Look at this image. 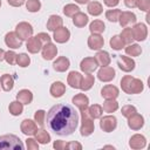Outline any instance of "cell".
Segmentation results:
<instances>
[{
  "label": "cell",
  "mask_w": 150,
  "mask_h": 150,
  "mask_svg": "<svg viewBox=\"0 0 150 150\" xmlns=\"http://www.w3.org/2000/svg\"><path fill=\"white\" fill-rule=\"evenodd\" d=\"M117 64L120 67L121 70L125 71V73H129V71H132L135 69V61L129 57V56H125V55H121L118 56V60H117Z\"/></svg>",
  "instance_id": "obj_8"
},
{
  "label": "cell",
  "mask_w": 150,
  "mask_h": 150,
  "mask_svg": "<svg viewBox=\"0 0 150 150\" xmlns=\"http://www.w3.org/2000/svg\"><path fill=\"white\" fill-rule=\"evenodd\" d=\"M94 59L96 60L97 66H101V67L109 66V64H110V61H111L109 53L105 52V50H98V52L96 53V55H95Z\"/></svg>",
  "instance_id": "obj_23"
},
{
  "label": "cell",
  "mask_w": 150,
  "mask_h": 150,
  "mask_svg": "<svg viewBox=\"0 0 150 150\" xmlns=\"http://www.w3.org/2000/svg\"><path fill=\"white\" fill-rule=\"evenodd\" d=\"M90 0H75V2L80 4V5H84V4H88Z\"/></svg>",
  "instance_id": "obj_56"
},
{
  "label": "cell",
  "mask_w": 150,
  "mask_h": 150,
  "mask_svg": "<svg viewBox=\"0 0 150 150\" xmlns=\"http://www.w3.org/2000/svg\"><path fill=\"white\" fill-rule=\"evenodd\" d=\"M81 80H82V75L79 73V71H70L69 75H68V79H67V82L68 84L74 88V89H79L80 88V84H81Z\"/></svg>",
  "instance_id": "obj_24"
},
{
  "label": "cell",
  "mask_w": 150,
  "mask_h": 150,
  "mask_svg": "<svg viewBox=\"0 0 150 150\" xmlns=\"http://www.w3.org/2000/svg\"><path fill=\"white\" fill-rule=\"evenodd\" d=\"M102 109L105 111V112H114L118 109V103L115 101V100H105L103 102V107Z\"/></svg>",
  "instance_id": "obj_39"
},
{
  "label": "cell",
  "mask_w": 150,
  "mask_h": 150,
  "mask_svg": "<svg viewBox=\"0 0 150 150\" xmlns=\"http://www.w3.org/2000/svg\"><path fill=\"white\" fill-rule=\"evenodd\" d=\"M121 12L122 11H120V9H109L105 12V18L111 22H116V21H118Z\"/></svg>",
  "instance_id": "obj_44"
},
{
  "label": "cell",
  "mask_w": 150,
  "mask_h": 150,
  "mask_svg": "<svg viewBox=\"0 0 150 150\" xmlns=\"http://www.w3.org/2000/svg\"><path fill=\"white\" fill-rule=\"evenodd\" d=\"M129 145H130L131 149H135V150L143 149L146 145V138L143 135L136 134V135L131 136V138L129 141Z\"/></svg>",
  "instance_id": "obj_18"
},
{
  "label": "cell",
  "mask_w": 150,
  "mask_h": 150,
  "mask_svg": "<svg viewBox=\"0 0 150 150\" xmlns=\"http://www.w3.org/2000/svg\"><path fill=\"white\" fill-rule=\"evenodd\" d=\"M124 49H125V54L129 55V56H138V55H141V53H142V48H141V46L137 45V43H130V45H129L128 47H125Z\"/></svg>",
  "instance_id": "obj_37"
},
{
  "label": "cell",
  "mask_w": 150,
  "mask_h": 150,
  "mask_svg": "<svg viewBox=\"0 0 150 150\" xmlns=\"http://www.w3.org/2000/svg\"><path fill=\"white\" fill-rule=\"evenodd\" d=\"M7 2L13 7H20L25 4V0H7Z\"/></svg>",
  "instance_id": "obj_52"
},
{
  "label": "cell",
  "mask_w": 150,
  "mask_h": 150,
  "mask_svg": "<svg viewBox=\"0 0 150 150\" xmlns=\"http://www.w3.org/2000/svg\"><path fill=\"white\" fill-rule=\"evenodd\" d=\"M87 9H88V13L93 16H97V15L102 14V12H103V7L98 1H90L88 4Z\"/></svg>",
  "instance_id": "obj_31"
},
{
  "label": "cell",
  "mask_w": 150,
  "mask_h": 150,
  "mask_svg": "<svg viewBox=\"0 0 150 150\" xmlns=\"http://www.w3.org/2000/svg\"><path fill=\"white\" fill-rule=\"evenodd\" d=\"M88 21H89L88 15L84 14V13H82V12H79V13H76V14L73 16V23H74L76 27H79V28L84 27V26L88 23Z\"/></svg>",
  "instance_id": "obj_30"
},
{
  "label": "cell",
  "mask_w": 150,
  "mask_h": 150,
  "mask_svg": "<svg viewBox=\"0 0 150 150\" xmlns=\"http://www.w3.org/2000/svg\"><path fill=\"white\" fill-rule=\"evenodd\" d=\"M121 112H122V115H123L124 117L129 118L131 115H134V114H136V112H137V109H136L134 105H131V104H128V105H124V107H122V109H121Z\"/></svg>",
  "instance_id": "obj_45"
},
{
  "label": "cell",
  "mask_w": 150,
  "mask_h": 150,
  "mask_svg": "<svg viewBox=\"0 0 150 150\" xmlns=\"http://www.w3.org/2000/svg\"><path fill=\"white\" fill-rule=\"evenodd\" d=\"M35 139L38 141V143H41V144H47L50 142V135L43 130V129H40L35 132Z\"/></svg>",
  "instance_id": "obj_35"
},
{
  "label": "cell",
  "mask_w": 150,
  "mask_h": 150,
  "mask_svg": "<svg viewBox=\"0 0 150 150\" xmlns=\"http://www.w3.org/2000/svg\"><path fill=\"white\" fill-rule=\"evenodd\" d=\"M116 127H117V118L112 115L103 116L100 121V128L104 132H111L112 130L116 129Z\"/></svg>",
  "instance_id": "obj_6"
},
{
  "label": "cell",
  "mask_w": 150,
  "mask_h": 150,
  "mask_svg": "<svg viewBox=\"0 0 150 150\" xmlns=\"http://www.w3.org/2000/svg\"><path fill=\"white\" fill-rule=\"evenodd\" d=\"M15 33L22 41L23 40H28L30 36H33V27H32L30 23H28L26 21H22V22H19L16 25Z\"/></svg>",
  "instance_id": "obj_5"
},
{
  "label": "cell",
  "mask_w": 150,
  "mask_h": 150,
  "mask_svg": "<svg viewBox=\"0 0 150 150\" xmlns=\"http://www.w3.org/2000/svg\"><path fill=\"white\" fill-rule=\"evenodd\" d=\"M29 63H30V59L26 53H21L16 55V64L19 67L25 68V67H28Z\"/></svg>",
  "instance_id": "obj_40"
},
{
  "label": "cell",
  "mask_w": 150,
  "mask_h": 150,
  "mask_svg": "<svg viewBox=\"0 0 150 150\" xmlns=\"http://www.w3.org/2000/svg\"><path fill=\"white\" fill-rule=\"evenodd\" d=\"M108 7H115L120 4V0H103Z\"/></svg>",
  "instance_id": "obj_54"
},
{
  "label": "cell",
  "mask_w": 150,
  "mask_h": 150,
  "mask_svg": "<svg viewBox=\"0 0 150 150\" xmlns=\"http://www.w3.org/2000/svg\"><path fill=\"white\" fill-rule=\"evenodd\" d=\"M136 15H135V13H132V12H121V14H120V18H118V22H120V25L122 26V27H127L128 25H130V23H135L136 22Z\"/></svg>",
  "instance_id": "obj_19"
},
{
  "label": "cell",
  "mask_w": 150,
  "mask_h": 150,
  "mask_svg": "<svg viewBox=\"0 0 150 150\" xmlns=\"http://www.w3.org/2000/svg\"><path fill=\"white\" fill-rule=\"evenodd\" d=\"M120 36H121V39L123 40V42H124L125 45H130V43H132V41H134L132 29L129 28V27H125V28L122 30V33L120 34Z\"/></svg>",
  "instance_id": "obj_38"
},
{
  "label": "cell",
  "mask_w": 150,
  "mask_h": 150,
  "mask_svg": "<svg viewBox=\"0 0 150 150\" xmlns=\"http://www.w3.org/2000/svg\"><path fill=\"white\" fill-rule=\"evenodd\" d=\"M34 121L38 125L43 127L46 122V111L45 110H36L34 114Z\"/></svg>",
  "instance_id": "obj_43"
},
{
  "label": "cell",
  "mask_w": 150,
  "mask_h": 150,
  "mask_svg": "<svg viewBox=\"0 0 150 150\" xmlns=\"http://www.w3.org/2000/svg\"><path fill=\"white\" fill-rule=\"evenodd\" d=\"M121 88L127 94H139L144 89V84L139 79L132 77L131 75H125L121 80Z\"/></svg>",
  "instance_id": "obj_2"
},
{
  "label": "cell",
  "mask_w": 150,
  "mask_h": 150,
  "mask_svg": "<svg viewBox=\"0 0 150 150\" xmlns=\"http://www.w3.org/2000/svg\"><path fill=\"white\" fill-rule=\"evenodd\" d=\"M26 146L28 150H38L39 149V143L34 138H27L26 139Z\"/></svg>",
  "instance_id": "obj_47"
},
{
  "label": "cell",
  "mask_w": 150,
  "mask_h": 150,
  "mask_svg": "<svg viewBox=\"0 0 150 150\" xmlns=\"http://www.w3.org/2000/svg\"><path fill=\"white\" fill-rule=\"evenodd\" d=\"M0 6H1V0H0Z\"/></svg>",
  "instance_id": "obj_58"
},
{
  "label": "cell",
  "mask_w": 150,
  "mask_h": 150,
  "mask_svg": "<svg viewBox=\"0 0 150 150\" xmlns=\"http://www.w3.org/2000/svg\"><path fill=\"white\" fill-rule=\"evenodd\" d=\"M26 48H27V50H28L29 53L36 54V53H39L40 49L42 48V45H41V42L39 41V39H38L36 36H30V38L27 40V42H26Z\"/></svg>",
  "instance_id": "obj_20"
},
{
  "label": "cell",
  "mask_w": 150,
  "mask_h": 150,
  "mask_svg": "<svg viewBox=\"0 0 150 150\" xmlns=\"http://www.w3.org/2000/svg\"><path fill=\"white\" fill-rule=\"evenodd\" d=\"M109 43H110V47H111L114 50H121V49L124 48V46H125V43L123 42V40L121 39L120 35H114V36L110 39Z\"/></svg>",
  "instance_id": "obj_36"
},
{
  "label": "cell",
  "mask_w": 150,
  "mask_h": 150,
  "mask_svg": "<svg viewBox=\"0 0 150 150\" xmlns=\"http://www.w3.org/2000/svg\"><path fill=\"white\" fill-rule=\"evenodd\" d=\"M118 95H120L118 88L112 84H107L101 89V96L105 100H116Z\"/></svg>",
  "instance_id": "obj_12"
},
{
  "label": "cell",
  "mask_w": 150,
  "mask_h": 150,
  "mask_svg": "<svg viewBox=\"0 0 150 150\" xmlns=\"http://www.w3.org/2000/svg\"><path fill=\"white\" fill-rule=\"evenodd\" d=\"M5 53H6V52H5L4 49H1V48H0V61L5 60Z\"/></svg>",
  "instance_id": "obj_55"
},
{
  "label": "cell",
  "mask_w": 150,
  "mask_h": 150,
  "mask_svg": "<svg viewBox=\"0 0 150 150\" xmlns=\"http://www.w3.org/2000/svg\"><path fill=\"white\" fill-rule=\"evenodd\" d=\"M104 45V39L101 34H91L88 38V47L93 50H100Z\"/></svg>",
  "instance_id": "obj_13"
},
{
  "label": "cell",
  "mask_w": 150,
  "mask_h": 150,
  "mask_svg": "<svg viewBox=\"0 0 150 150\" xmlns=\"http://www.w3.org/2000/svg\"><path fill=\"white\" fill-rule=\"evenodd\" d=\"M69 66H70V62H69V60H68L66 56H60V57H57V59L54 61V63H53V68H54L56 71H60V73L66 71V70L69 68Z\"/></svg>",
  "instance_id": "obj_22"
},
{
  "label": "cell",
  "mask_w": 150,
  "mask_h": 150,
  "mask_svg": "<svg viewBox=\"0 0 150 150\" xmlns=\"http://www.w3.org/2000/svg\"><path fill=\"white\" fill-rule=\"evenodd\" d=\"M49 91L53 97H61L66 93V84H63L61 81H56L50 86Z\"/></svg>",
  "instance_id": "obj_27"
},
{
  "label": "cell",
  "mask_w": 150,
  "mask_h": 150,
  "mask_svg": "<svg viewBox=\"0 0 150 150\" xmlns=\"http://www.w3.org/2000/svg\"><path fill=\"white\" fill-rule=\"evenodd\" d=\"M36 38L39 39V41L41 42L42 46L46 45V43H48V42H50V36H49L47 33H39V34L36 35Z\"/></svg>",
  "instance_id": "obj_49"
},
{
  "label": "cell",
  "mask_w": 150,
  "mask_h": 150,
  "mask_svg": "<svg viewBox=\"0 0 150 150\" xmlns=\"http://www.w3.org/2000/svg\"><path fill=\"white\" fill-rule=\"evenodd\" d=\"M66 144L67 143L63 142V141H55L54 144H53V146L56 150H63V149H66Z\"/></svg>",
  "instance_id": "obj_51"
},
{
  "label": "cell",
  "mask_w": 150,
  "mask_h": 150,
  "mask_svg": "<svg viewBox=\"0 0 150 150\" xmlns=\"http://www.w3.org/2000/svg\"><path fill=\"white\" fill-rule=\"evenodd\" d=\"M132 35L134 40L136 41H144L148 36V28L144 23H136L132 28Z\"/></svg>",
  "instance_id": "obj_9"
},
{
  "label": "cell",
  "mask_w": 150,
  "mask_h": 150,
  "mask_svg": "<svg viewBox=\"0 0 150 150\" xmlns=\"http://www.w3.org/2000/svg\"><path fill=\"white\" fill-rule=\"evenodd\" d=\"M81 135L82 136H90L94 130H95V125H94V122H93V118L88 115V111L87 109L82 110L81 111Z\"/></svg>",
  "instance_id": "obj_4"
},
{
  "label": "cell",
  "mask_w": 150,
  "mask_h": 150,
  "mask_svg": "<svg viewBox=\"0 0 150 150\" xmlns=\"http://www.w3.org/2000/svg\"><path fill=\"white\" fill-rule=\"evenodd\" d=\"M0 86L5 91H9L14 87V79L9 74H4L0 77Z\"/></svg>",
  "instance_id": "obj_29"
},
{
  "label": "cell",
  "mask_w": 150,
  "mask_h": 150,
  "mask_svg": "<svg viewBox=\"0 0 150 150\" xmlns=\"http://www.w3.org/2000/svg\"><path fill=\"white\" fill-rule=\"evenodd\" d=\"M104 29H105V25L101 20H94L89 25V30L91 34H101L104 32Z\"/></svg>",
  "instance_id": "obj_32"
},
{
  "label": "cell",
  "mask_w": 150,
  "mask_h": 150,
  "mask_svg": "<svg viewBox=\"0 0 150 150\" xmlns=\"http://www.w3.org/2000/svg\"><path fill=\"white\" fill-rule=\"evenodd\" d=\"M87 111H88V115L93 118V120H96V118H100L103 114V109L101 105L98 104H93L90 107L87 108Z\"/></svg>",
  "instance_id": "obj_34"
},
{
  "label": "cell",
  "mask_w": 150,
  "mask_h": 150,
  "mask_svg": "<svg viewBox=\"0 0 150 150\" xmlns=\"http://www.w3.org/2000/svg\"><path fill=\"white\" fill-rule=\"evenodd\" d=\"M137 2L138 0H124V4L128 8H135L137 7Z\"/></svg>",
  "instance_id": "obj_53"
},
{
  "label": "cell",
  "mask_w": 150,
  "mask_h": 150,
  "mask_svg": "<svg viewBox=\"0 0 150 150\" xmlns=\"http://www.w3.org/2000/svg\"><path fill=\"white\" fill-rule=\"evenodd\" d=\"M25 145L22 141L15 135L0 136V150H23Z\"/></svg>",
  "instance_id": "obj_3"
},
{
  "label": "cell",
  "mask_w": 150,
  "mask_h": 150,
  "mask_svg": "<svg viewBox=\"0 0 150 150\" xmlns=\"http://www.w3.org/2000/svg\"><path fill=\"white\" fill-rule=\"evenodd\" d=\"M95 83V77L94 75H91L90 73H86V75L82 76V80H81V84H80V89L83 90V91H87L89 90Z\"/></svg>",
  "instance_id": "obj_26"
},
{
  "label": "cell",
  "mask_w": 150,
  "mask_h": 150,
  "mask_svg": "<svg viewBox=\"0 0 150 150\" xmlns=\"http://www.w3.org/2000/svg\"><path fill=\"white\" fill-rule=\"evenodd\" d=\"M71 101H73V103L80 109V111L87 109L88 105H89V98H88V96L84 95V94H77V95H75Z\"/></svg>",
  "instance_id": "obj_21"
},
{
  "label": "cell",
  "mask_w": 150,
  "mask_h": 150,
  "mask_svg": "<svg viewBox=\"0 0 150 150\" xmlns=\"http://www.w3.org/2000/svg\"><path fill=\"white\" fill-rule=\"evenodd\" d=\"M137 7L143 12H149V9H150V0H138Z\"/></svg>",
  "instance_id": "obj_48"
},
{
  "label": "cell",
  "mask_w": 150,
  "mask_h": 150,
  "mask_svg": "<svg viewBox=\"0 0 150 150\" xmlns=\"http://www.w3.org/2000/svg\"><path fill=\"white\" fill-rule=\"evenodd\" d=\"M146 22H148V23L150 22V15H149V13L146 14Z\"/></svg>",
  "instance_id": "obj_57"
},
{
  "label": "cell",
  "mask_w": 150,
  "mask_h": 150,
  "mask_svg": "<svg viewBox=\"0 0 150 150\" xmlns=\"http://www.w3.org/2000/svg\"><path fill=\"white\" fill-rule=\"evenodd\" d=\"M54 40L57 42V43H64L69 40L70 38V32L68 28L66 27H60L57 28L56 30H54V35H53Z\"/></svg>",
  "instance_id": "obj_14"
},
{
  "label": "cell",
  "mask_w": 150,
  "mask_h": 150,
  "mask_svg": "<svg viewBox=\"0 0 150 150\" xmlns=\"http://www.w3.org/2000/svg\"><path fill=\"white\" fill-rule=\"evenodd\" d=\"M47 127L59 136L71 135L79 124V114L70 104L59 103L49 109L46 115Z\"/></svg>",
  "instance_id": "obj_1"
},
{
  "label": "cell",
  "mask_w": 150,
  "mask_h": 150,
  "mask_svg": "<svg viewBox=\"0 0 150 150\" xmlns=\"http://www.w3.org/2000/svg\"><path fill=\"white\" fill-rule=\"evenodd\" d=\"M128 125L132 130H139L144 125V117L136 112L128 118Z\"/></svg>",
  "instance_id": "obj_16"
},
{
  "label": "cell",
  "mask_w": 150,
  "mask_h": 150,
  "mask_svg": "<svg viewBox=\"0 0 150 150\" xmlns=\"http://www.w3.org/2000/svg\"><path fill=\"white\" fill-rule=\"evenodd\" d=\"M26 8L28 12L30 13H35V12H39L40 8H41V2L39 0H28L26 2Z\"/></svg>",
  "instance_id": "obj_42"
},
{
  "label": "cell",
  "mask_w": 150,
  "mask_h": 150,
  "mask_svg": "<svg viewBox=\"0 0 150 150\" xmlns=\"http://www.w3.org/2000/svg\"><path fill=\"white\" fill-rule=\"evenodd\" d=\"M115 76H116L115 69L112 67H109V66L101 67V69L97 73V77L101 82H110L115 79Z\"/></svg>",
  "instance_id": "obj_7"
},
{
  "label": "cell",
  "mask_w": 150,
  "mask_h": 150,
  "mask_svg": "<svg viewBox=\"0 0 150 150\" xmlns=\"http://www.w3.org/2000/svg\"><path fill=\"white\" fill-rule=\"evenodd\" d=\"M80 68L83 73H93L97 68V62L94 57H84L80 63Z\"/></svg>",
  "instance_id": "obj_17"
},
{
  "label": "cell",
  "mask_w": 150,
  "mask_h": 150,
  "mask_svg": "<svg viewBox=\"0 0 150 150\" xmlns=\"http://www.w3.org/2000/svg\"><path fill=\"white\" fill-rule=\"evenodd\" d=\"M20 129H21V132L25 134L26 136H32V135H35V132L38 131V125H36L35 121L26 118L21 122Z\"/></svg>",
  "instance_id": "obj_11"
},
{
  "label": "cell",
  "mask_w": 150,
  "mask_h": 150,
  "mask_svg": "<svg viewBox=\"0 0 150 150\" xmlns=\"http://www.w3.org/2000/svg\"><path fill=\"white\" fill-rule=\"evenodd\" d=\"M62 25H63V20H62L61 16H59V15H50L48 21H47V29L54 32L57 28L62 27Z\"/></svg>",
  "instance_id": "obj_25"
},
{
  "label": "cell",
  "mask_w": 150,
  "mask_h": 150,
  "mask_svg": "<svg viewBox=\"0 0 150 150\" xmlns=\"http://www.w3.org/2000/svg\"><path fill=\"white\" fill-rule=\"evenodd\" d=\"M8 110L13 116H19L23 111V104L20 101H13L8 105Z\"/></svg>",
  "instance_id": "obj_33"
},
{
  "label": "cell",
  "mask_w": 150,
  "mask_h": 150,
  "mask_svg": "<svg viewBox=\"0 0 150 150\" xmlns=\"http://www.w3.org/2000/svg\"><path fill=\"white\" fill-rule=\"evenodd\" d=\"M66 149H69V150H75V149L76 150H81L82 145H81V143L73 141V142H69V143L66 144Z\"/></svg>",
  "instance_id": "obj_50"
},
{
  "label": "cell",
  "mask_w": 150,
  "mask_h": 150,
  "mask_svg": "<svg viewBox=\"0 0 150 150\" xmlns=\"http://www.w3.org/2000/svg\"><path fill=\"white\" fill-rule=\"evenodd\" d=\"M57 54V48L54 43L48 42L46 45L42 46V57L45 60H53Z\"/></svg>",
  "instance_id": "obj_15"
},
{
  "label": "cell",
  "mask_w": 150,
  "mask_h": 150,
  "mask_svg": "<svg viewBox=\"0 0 150 150\" xmlns=\"http://www.w3.org/2000/svg\"><path fill=\"white\" fill-rule=\"evenodd\" d=\"M5 43L7 47H9L12 49H16V48L21 47L22 40L16 35L15 32H9L5 35Z\"/></svg>",
  "instance_id": "obj_10"
},
{
  "label": "cell",
  "mask_w": 150,
  "mask_h": 150,
  "mask_svg": "<svg viewBox=\"0 0 150 150\" xmlns=\"http://www.w3.org/2000/svg\"><path fill=\"white\" fill-rule=\"evenodd\" d=\"M16 55H18V54H15V52H13V50L6 52V53H5V60H6V62H7L8 64H14V63H16Z\"/></svg>",
  "instance_id": "obj_46"
},
{
  "label": "cell",
  "mask_w": 150,
  "mask_h": 150,
  "mask_svg": "<svg viewBox=\"0 0 150 150\" xmlns=\"http://www.w3.org/2000/svg\"><path fill=\"white\" fill-rule=\"evenodd\" d=\"M79 12H80L79 6H76L74 4H68V5H66L63 7V13H64L66 16H74Z\"/></svg>",
  "instance_id": "obj_41"
},
{
  "label": "cell",
  "mask_w": 150,
  "mask_h": 150,
  "mask_svg": "<svg viewBox=\"0 0 150 150\" xmlns=\"http://www.w3.org/2000/svg\"><path fill=\"white\" fill-rule=\"evenodd\" d=\"M16 100L20 101L22 104H29L33 101V94L28 89H21L16 94Z\"/></svg>",
  "instance_id": "obj_28"
}]
</instances>
